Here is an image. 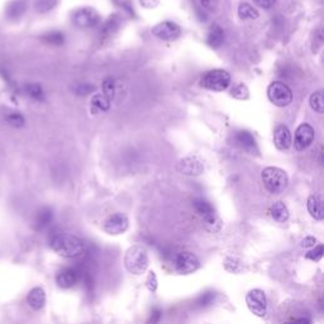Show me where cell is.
Segmentation results:
<instances>
[{"instance_id": "6da1fadb", "label": "cell", "mask_w": 324, "mask_h": 324, "mask_svg": "<svg viewBox=\"0 0 324 324\" xmlns=\"http://www.w3.org/2000/svg\"><path fill=\"white\" fill-rule=\"evenodd\" d=\"M53 251L65 259H75L81 256L85 251V244L79 237L68 233L53 234L50 241Z\"/></svg>"}, {"instance_id": "7a4b0ae2", "label": "cell", "mask_w": 324, "mask_h": 324, "mask_svg": "<svg viewBox=\"0 0 324 324\" xmlns=\"http://www.w3.org/2000/svg\"><path fill=\"white\" fill-rule=\"evenodd\" d=\"M149 255L146 248L139 244L129 247L124 255L123 264L127 271L133 275H142L149 267Z\"/></svg>"}, {"instance_id": "3957f363", "label": "cell", "mask_w": 324, "mask_h": 324, "mask_svg": "<svg viewBox=\"0 0 324 324\" xmlns=\"http://www.w3.org/2000/svg\"><path fill=\"white\" fill-rule=\"evenodd\" d=\"M261 177L265 188H266L271 194L284 193L285 189L287 188V184H289L287 173L285 172L282 168L274 167V166L264 168L261 173Z\"/></svg>"}, {"instance_id": "277c9868", "label": "cell", "mask_w": 324, "mask_h": 324, "mask_svg": "<svg viewBox=\"0 0 324 324\" xmlns=\"http://www.w3.org/2000/svg\"><path fill=\"white\" fill-rule=\"evenodd\" d=\"M193 206L198 215L203 219L204 226L211 233H215L222 228V221L215 214L213 205L204 199H194Z\"/></svg>"}, {"instance_id": "5b68a950", "label": "cell", "mask_w": 324, "mask_h": 324, "mask_svg": "<svg viewBox=\"0 0 324 324\" xmlns=\"http://www.w3.org/2000/svg\"><path fill=\"white\" fill-rule=\"evenodd\" d=\"M200 85L208 90L219 93V91L226 90L231 85V75L228 71L222 70V68L210 70L201 78Z\"/></svg>"}, {"instance_id": "8992f818", "label": "cell", "mask_w": 324, "mask_h": 324, "mask_svg": "<svg viewBox=\"0 0 324 324\" xmlns=\"http://www.w3.org/2000/svg\"><path fill=\"white\" fill-rule=\"evenodd\" d=\"M267 96L274 105L284 108L293 101V91L286 84L281 81H274L267 88Z\"/></svg>"}, {"instance_id": "52a82bcc", "label": "cell", "mask_w": 324, "mask_h": 324, "mask_svg": "<svg viewBox=\"0 0 324 324\" xmlns=\"http://www.w3.org/2000/svg\"><path fill=\"white\" fill-rule=\"evenodd\" d=\"M200 264L199 260L193 252H178L175 257H173V267L175 271L180 275H189L195 272L199 269Z\"/></svg>"}, {"instance_id": "ba28073f", "label": "cell", "mask_w": 324, "mask_h": 324, "mask_svg": "<svg viewBox=\"0 0 324 324\" xmlns=\"http://www.w3.org/2000/svg\"><path fill=\"white\" fill-rule=\"evenodd\" d=\"M73 22L79 28H93L100 22V14L91 7L79 8L74 12Z\"/></svg>"}, {"instance_id": "9c48e42d", "label": "cell", "mask_w": 324, "mask_h": 324, "mask_svg": "<svg viewBox=\"0 0 324 324\" xmlns=\"http://www.w3.org/2000/svg\"><path fill=\"white\" fill-rule=\"evenodd\" d=\"M246 304L249 312L257 317H265L267 314V299L262 290H251L246 297Z\"/></svg>"}, {"instance_id": "30bf717a", "label": "cell", "mask_w": 324, "mask_h": 324, "mask_svg": "<svg viewBox=\"0 0 324 324\" xmlns=\"http://www.w3.org/2000/svg\"><path fill=\"white\" fill-rule=\"evenodd\" d=\"M151 33L159 40L175 41L181 35V28L175 22L165 20V22L157 23L151 29Z\"/></svg>"}, {"instance_id": "8fae6325", "label": "cell", "mask_w": 324, "mask_h": 324, "mask_svg": "<svg viewBox=\"0 0 324 324\" xmlns=\"http://www.w3.org/2000/svg\"><path fill=\"white\" fill-rule=\"evenodd\" d=\"M315 138V132L310 124L303 123L300 124L295 132L294 147L297 151H304L308 147L312 146Z\"/></svg>"}, {"instance_id": "7c38bea8", "label": "cell", "mask_w": 324, "mask_h": 324, "mask_svg": "<svg viewBox=\"0 0 324 324\" xmlns=\"http://www.w3.org/2000/svg\"><path fill=\"white\" fill-rule=\"evenodd\" d=\"M129 221L127 218L126 214L123 213H116L113 215L109 217L104 223V231L112 236H117V234H122L128 229Z\"/></svg>"}, {"instance_id": "4fadbf2b", "label": "cell", "mask_w": 324, "mask_h": 324, "mask_svg": "<svg viewBox=\"0 0 324 324\" xmlns=\"http://www.w3.org/2000/svg\"><path fill=\"white\" fill-rule=\"evenodd\" d=\"M176 168H177L178 172L186 176H199L204 171L203 162L195 156H188L185 159L180 160Z\"/></svg>"}, {"instance_id": "5bb4252c", "label": "cell", "mask_w": 324, "mask_h": 324, "mask_svg": "<svg viewBox=\"0 0 324 324\" xmlns=\"http://www.w3.org/2000/svg\"><path fill=\"white\" fill-rule=\"evenodd\" d=\"M79 277H80V272L78 270L73 269V267H66L56 275V282L61 289H70V287L75 286L76 282L79 281Z\"/></svg>"}, {"instance_id": "9a60e30c", "label": "cell", "mask_w": 324, "mask_h": 324, "mask_svg": "<svg viewBox=\"0 0 324 324\" xmlns=\"http://www.w3.org/2000/svg\"><path fill=\"white\" fill-rule=\"evenodd\" d=\"M29 0H10L5 8V15L9 20H18L27 12Z\"/></svg>"}, {"instance_id": "2e32d148", "label": "cell", "mask_w": 324, "mask_h": 324, "mask_svg": "<svg viewBox=\"0 0 324 324\" xmlns=\"http://www.w3.org/2000/svg\"><path fill=\"white\" fill-rule=\"evenodd\" d=\"M236 143L251 155H259V147H257L256 139L248 131H239L236 134Z\"/></svg>"}, {"instance_id": "e0dca14e", "label": "cell", "mask_w": 324, "mask_h": 324, "mask_svg": "<svg viewBox=\"0 0 324 324\" xmlns=\"http://www.w3.org/2000/svg\"><path fill=\"white\" fill-rule=\"evenodd\" d=\"M274 143L277 150L285 151L292 146V133L286 126H277L274 132Z\"/></svg>"}, {"instance_id": "ac0fdd59", "label": "cell", "mask_w": 324, "mask_h": 324, "mask_svg": "<svg viewBox=\"0 0 324 324\" xmlns=\"http://www.w3.org/2000/svg\"><path fill=\"white\" fill-rule=\"evenodd\" d=\"M28 305H29L32 309L40 310L45 307L46 304V293L42 287H34L29 292L27 297Z\"/></svg>"}, {"instance_id": "d6986e66", "label": "cell", "mask_w": 324, "mask_h": 324, "mask_svg": "<svg viewBox=\"0 0 324 324\" xmlns=\"http://www.w3.org/2000/svg\"><path fill=\"white\" fill-rule=\"evenodd\" d=\"M308 211L310 215L315 219V221H322L324 213H323V205H322V198L318 194H312L308 199Z\"/></svg>"}, {"instance_id": "ffe728a7", "label": "cell", "mask_w": 324, "mask_h": 324, "mask_svg": "<svg viewBox=\"0 0 324 324\" xmlns=\"http://www.w3.org/2000/svg\"><path fill=\"white\" fill-rule=\"evenodd\" d=\"M111 101L104 94H95L90 101V112L93 114L100 112H108L111 109Z\"/></svg>"}, {"instance_id": "44dd1931", "label": "cell", "mask_w": 324, "mask_h": 324, "mask_svg": "<svg viewBox=\"0 0 324 324\" xmlns=\"http://www.w3.org/2000/svg\"><path fill=\"white\" fill-rule=\"evenodd\" d=\"M270 214H271L272 219L279 222V223H285L290 217L289 209L282 201H276V203L272 204L271 208H270Z\"/></svg>"}, {"instance_id": "7402d4cb", "label": "cell", "mask_w": 324, "mask_h": 324, "mask_svg": "<svg viewBox=\"0 0 324 324\" xmlns=\"http://www.w3.org/2000/svg\"><path fill=\"white\" fill-rule=\"evenodd\" d=\"M224 41V30L219 27L218 24H214L209 29L208 35H206V42L211 48L221 47Z\"/></svg>"}, {"instance_id": "603a6c76", "label": "cell", "mask_w": 324, "mask_h": 324, "mask_svg": "<svg viewBox=\"0 0 324 324\" xmlns=\"http://www.w3.org/2000/svg\"><path fill=\"white\" fill-rule=\"evenodd\" d=\"M119 25H121V18L118 14H113L106 19V22L104 23L103 29H101V34L104 37H109V35L114 34V33L118 30Z\"/></svg>"}, {"instance_id": "cb8c5ba5", "label": "cell", "mask_w": 324, "mask_h": 324, "mask_svg": "<svg viewBox=\"0 0 324 324\" xmlns=\"http://www.w3.org/2000/svg\"><path fill=\"white\" fill-rule=\"evenodd\" d=\"M238 15L241 19H257L260 15L259 10L248 3H242L238 7Z\"/></svg>"}, {"instance_id": "d4e9b609", "label": "cell", "mask_w": 324, "mask_h": 324, "mask_svg": "<svg viewBox=\"0 0 324 324\" xmlns=\"http://www.w3.org/2000/svg\"><path fill=\"white\" fill-rule=\"evenodd\" d=\"M52 210H51L50 208H43L42 210L37 214V218H35V228L43 229L52 222Z\"/></svg>"}, {"instance_id": "484cf974", "label": "cell", "mask_w": 324, "mask_h": 324, "mask_svg": "<svg viewBox=\"0 0 324 324\" xmlns=\"http://www.w3.org/2000/svg\"><path fill=\"white\" fill-rule=\"evenodd\" d=\"M309 104H310V108H312L313 111L317 112V113H319V114H322L324 112L323 91L318 90V91H315L314 94H312V95H310V99H309Z\"/></svg>"}, {"instance_id": "4316f807", "label": "cell", "mask_w": 324, "mask_h": 324, "mask_svg": "<svg viewBox=\"0 0 324 324\" xmlns=\"http://www.w3.org/2000/svg\"><path fill=\"white\" fill-rule=\"evenodd\" d=\"M58 2L60 0H35L34 9L40 14H45V13H48L55 9L57 7Z\"/></svg>"}, {"instance_id": "83f0119b", "label": "cell", "mask_w": 324, "mask_h": 324, "mask_svg": "<svg viewBox=\"0 0 324 324\" xmlns=\"http://www.w3.org/2000/svg\"><path fill=\"white\" fill-rule=\"evenodd\" d=\"M231 95L233 96L234 99H237V100H246L249 96L248 88L242 83L237 84V85H234L233 88L231 89Z\"/></svg>"}, {"instance_id": "f1b7e54d", "label": "cell", "mask_w": 324, "mask_h": 324, "mask_svg": "<svg viewBox=\"0 0 324 324\" xmlns=\"http://www.w3.org/2000/svg\"><path fill=\"white\" fill-rule=\"evenodd\" d=\"M25 93L34 100H45V94H43L42 88L38 84H28V85H25Z\"/></svg>"}, {"instance_id": "f546056e", "label": "cell", "mask_w": 324, "mask_h": 324, "mask_svg": "<svg viewBox=\"0 0 324 324\" xmlns=\"http://www.w3.org/2000/svg\"><path fill=\"white\" fill-rule=\"evenodd\" d=\"M224 267H226L227 271L237 274V272L242 271V269H243V265H242V262L239 261L237 257L229 256V257H227L226 261H224Z\"/></svg>"}, {"instance_id": "4dcf8cb0", "label": "cell", "mask_w": 324, "mask_h": 324, "mask_svg": "<svg viewBox=\"0 0 324 324\" xmlns=\"http://www.w3.org/2000/svg\"><path fill=\"white\" fill-rule=\"evenodd\" d=\"M42 40L45 42L50 43V45H55V46H61L63 42H65V37L61 32H57V30H53V32L46 33L42 37Z\"/></svg>"}, {"instance_id": "1f68e13d", "label": "cell", "mask_w": 324, "mask_h": 324, "mask_svg": "<svg viewBox=\"0 0 324 324\" xmlns=\"http://www.w3.org/2000/svg\"><path fill=\"white\" fill-rule=\"evenodd\" d=\"M103 94L109 100H113L114 94H116V81H114V79L106 78L103 81Z\"/></svg>"}, {"instance_id": "d6a6232c", "label": "cell", "mask_w": 324, "mask_h": 324, "mask_svg": "<svg viewBox=\"0 0 324 324\" xmlns=\"http://www.w3.org/2000/svg\"><path fill=\"white\" fill-rule=\"evenodd\" d=\"M214 299H215V293L213 292H206L204 293L201 297L198 298V300H196V305L198 307H208V305L213 304Z\"/></svg>"}, {"instance_id": "836d02e7", "label": "cell", "mask_w": 324, "mask_h": 324, "mask_svg": "<svg viewBox=\"0 0 324 324\" xmlns=\"http://www.w3.org/2000/svg\"><path fill=\"white\" fill-rule=\"evenodd\" d=\"M323 254H324L323 244H318V246H314V248L310 249V251L305 255V257H307L308 260H312V261L318 262L320 261V259L323 257Z\"/></svg>"}, {"instance_id": "e575fe53", "label": "cell", "mask_w": 324, "mask_h": 324, "mask_svg": "<svg viewBox=\"0 0 324 324\" xmlns=\"http://www.w3.org/2000/svg\"><path fill=\"white\" fill-rule=\"evenodd\" d=\"M7 121H8V123L10 124V126L15 127V128H20V127L24 126V123H25L23 116H20V114H18V113L9 114V116L7 117Z\"/></svg>"}, {"instance_id": "d590c367", "label": "cell", "mask_w": 324, "mask_h": 324, "mask_svg": "<svg viewBox=\"0 0 324 324\" xmlns=\"http://www.w3.org/2000/svg\"><path fill=\"white\" fill-rule=\"evenodd\" d=\"M146 286L147 289L151 293H155L157 289V276L154 271L149 272V276H147L146 280Z\"/></svg>"}, {"instance_id": "8d00e7d4", "label": "cell", "mask_w": 324, "mask_h": 324, "mask_svg": "<svg viewBox=\"0 0 324 324\" xmlns=\"http://www.w3.org/2000/svg\"><path fill=\"white\" fill-rule=\"evenodd\" d=\"M74 90L78 95H88L91 90H94V86L89 85V84H79L74 88Z\"/></svg>"}, {"instance_id": "74e56055", "label": "cell", "mask_w": 324, "mask_h": 324, "mask_svg": "<svg viewBox=\"0 0 324 324\" xmlns=\"http://www.w3.org/2000/svg\"><path fill=\"white\" fill-rule=\"evenodd\" d=\"M254 3L256 5H259L260 8L270 9V8H272L275 4H276V0H254Z\"/></svg>"}, {"instance_id": "f35d334b", "label": "cell", "mask_w": 324, "mask_h": 324, "mask_svg": "<svg viewBox=\"0 0 324 324\" xmlns=\"http://www.w3.org/2000/svg\"><path fill=\"white\" fill-rule=\"evenodd\" d=\"M315 244H317V238L312 236L305 237L302 241V247H304V248H310V247H314Z\"/></svg>"}, {"instance_id": "ab89813d", "label": "cell", "mask_w": 324, "mask_h": 324, "mask_svg": "<svg viewBox=\"0 0 324 324\" xmlns=\"http://www.w3.org/2000/svg\"><path fill=\"white\" fill-rule=\"evenodd\" d=\"M161 315H162L161 310L157 309V308H155L154 312H152V315H151V319H150V322H152V323L159 322L160 318H161Z\"/></svg>"}, {"instance_id": "60d3db41", "label": "cell", "mask_w": 324, "mask_h": 324, "mask_svg": "<svg viewBox=\"0 0 324 324\" xmlns=\"http://www.w3.org/2000/svg\"><path fill=\"white\" fill-rule=\"evenodd\" d=\"M139 2L145 8H154L159 4L160 0H139Z\"/></svg>"}, {"instance_id": "b9f144b4", "label": "cell", "mask_w": 324, "mask_h": 324, "mask_svg": "<svg viewBox=\"0 0 324 324\" xmlns=\"http://www.w3.org/2000/svg\"><path fill=\"white\" fill-rule=\"evenodd\" d=\"M293 322H300V323H310V319L309 318H294V319H292Z\"/></svg>"}, {"instance_id": "7bdbcfd3", "label": "cell", "mask_w": 324, "mask_h": 324, "mask_svg": "<svg viewBox=\"0 0 324 324\" xmlns=\"http://www.w3.org/2000/svg\"><path fill=\"white\" fill-rule=\"evenodd\" d=\"M211 2H213V0H200V4L203 5L204 8H210Z\"/></svg>"}]
</instances>
